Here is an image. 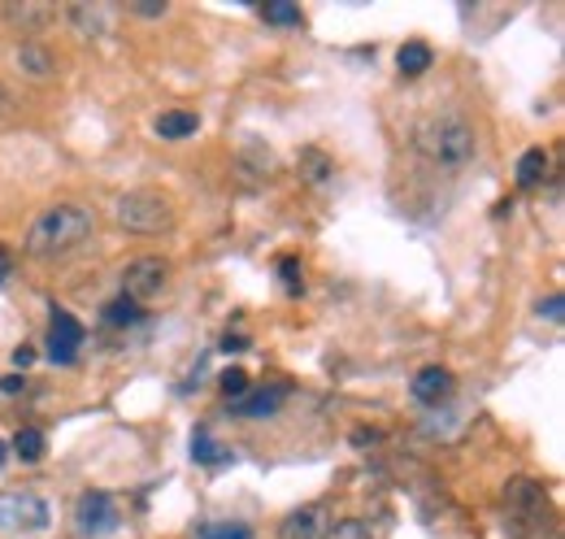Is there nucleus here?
Returning a JSON list of instances; mask_svg holds the SVG:
<instances>
[{
  "instance_id": "nucleus-19",
  "label": "nucleus",
  "mask_w": 565,
  "mask_h": 539,
  "mask_svg": "<svg viewBox=\"0 0 565 539\" xmlns=\"http://www.w3.org/2000/svg\"><path fill=\"white\" fill-rule=\"evenodd\" d=\"M13 453H18L22 462H40V457H44V435L31 431V426L18 431V435H13Z\"/></svg>"
},
{
  "instance_id": "nucleus-14",
  "label": "nucleus",
  "mask_w": 565,
  "mask_h": 539,
  "mask_svg": "<svg viewBox=\"0 0 565 539\" xmlns=\"http://www.w3.org/2000/svg\"><path fill=\"white\" fill-rule=\"evenodd\" d=\"M201 131V118L192 114V109H166L161 118H157V135L161 139H188V135Z\"/></svg>"
},
{
  "instance_id": "nucleus-31",
  "label": "nucleus",
  "mask_w": 565,
  "mask_h": 539,
  "mask_svg": "<svg viewBox=\"0 0 565 539\" xmlns=\"http://www.w3.org/2000/svg\"><path fill=\"white\" fill-rule=\"evenodd\" d=\"M4 274H9V257H4V253H0V278H4Z\"/></svg>"
},
{
  "instance_id": "nucleus-27",
  "label": "nucleus",
  "mask_w": 565,
  "mask_h": 539,
  "mask_svg": "<svg viewBox=\"0 0 565 539\" xmlns=\"http://www.w3.org/2000/svg\"><path fill=\"white\" fill-rule=\"evenodd\" d=\"M279 274L287 278V292H300V270H296V262H279Z\"/></svg>"
},
{
  "instance_id": "nucleus-25",
  "label": "nucleus",
  "mask_w": 565,
  "mask_h": 539,
  "mask_svg": "<svg viewBox=\"0 0 565 539\" xmlns=\"http://www.w3.org/2000/svg\"><path fill=\"white\" fill-rule=\"evenodd\" d=\"M562 314H565V296H562V292H553L548 300H540V318H548V323H562Z\"/></svg>"
},
{
  "instance_id": "nucleus-22",
  "label": "nucleus",
  "mask_w": 565,
  "mask_h": 539,
  "mask_svg": "<svg viewBox=\"0 0 565 539\" xmlns=\"http://www.w3.org/2000/svg\"><path fill=\"white\" fill-rule=\"evenodd\" d=\"M322 539H374V536H370V527H365L361 518H340V522L327 527V536Z\"/></svg>"
},
{
  "instance_id": "nucleus-17",
  "label": "nucleus",
  "mask_w": 565,
  "mask_h": 539,
  "mask_svg": "<svg viewBox=\"0 0 565 539\" xmlns=\"http://www.w3.org/2000/svg\"><path fill=\"white\" fill-rule=\"evenodd\" d=\"M430 62H435V57H430V49H426V44H405V49L396 53V66H401V74H405V78H418V74H426V70H430Z\"/></svg>"
},
{
  "instance_id": "nucleus-21",
  "label": "nucleus",
  "mask_w": 565,
  "mask_h": 539,
  "mask_svg": "<svg viewBox=\"0 0 565 539\" xmlns=\"http://www.w3.org/2000/svg\"><path fill=\"white\" fill-rule=\"evenodd\" d=\"M262 18H266V22H275V27H300V4L275 0V4H266V9H262Z\"/></svg>"
},
{
  "instance_id": "nucleus-9",
  "label": "nucleus",
  "mask_w": 565,
  "mask_h": 539,
  "mask_svg": "<svg viewBox=\"0 0 565 539\" xmlns=\"http://www.w3.org/2000/svg\"><path fill=\"white\" fill-rule=\"evenodd\" d=\"M13 66L22 70L26 78H35V83H49V78L57 74V57H53L40 40H22V44L13 49Z\"/></svg>"
},
{
  "instance_id": "nucleus-1",
  "label": "nucleus",
  "mask_w": 565,
  "mask_h": 539,
  "mask_svg": "<svg viewBox=\"0 0 565 539\" xmlns=\"http://www.w3.org/2000/svg\"><path fill=\"white\" fill-rule=\"evenodd\" d=\"M414 148L423 152L430 166H439V170H461V166L475 161L479 135H475V127L461 114L444 109V114H426L423 123L414 127Z\"/></svg>"
},
{
  "instance_id": "nucleus-18",
  "label": "nucleus",
  "mask_w": 565,
  "mask_h": 539,
  "mask_svg": "<svg viewBox=\"0 0 565 539\" xmlns=\"http://www.w3.org/2000/svg\"><path fill=\"white\" fill-rule=\"evenodd\" d=\"M192 457H196V462H201V466H217V462H226V457H231V453H226V448H222V444H217V440H213L210 431H205V426H201V431H196V435H192Z\"/></svg>"
},
{
  "instance_id": "nucleus-5",
  "label": "nucleus",
  "mask_w": 565,
  "mask_h": 539,
  "mask_svg": "<svg viewBox=\"0 0 565 539\" xmlns=\"http://www.w3.org/2000/svg\"><path fill=\"white\" fill-rule=\"evenodd\" d=\"M0 527L4 531H44L49 505L35 492H0Z\"/></svg>"
},
{
  "instance_id": "nucleus-10",
  "label": "nucleus",
  "mask_w": 565,
  "mask_h": 539,
  "mask_svg": "<svg viewBox=\"0 0 565 539\" xmlns=\"http://www.w3.org/2000/svg\"><path fill=\"white\" fill-rule=\"evenodd\" d=\"M78 344H83V327L74 323L66 309H57V314H53V331H49V357L62 361V366H71Z\"/></svg>"
},
{
  "instance_id": "nucleus-12",
  "label": "nucleus",
  "mask_w": 565,
  "mask_h": 539,
  "mask_svg": "<svg viewBox=\"0 0 565 539\" xmlns=\"http://www.w3.org/2000/svg\"><path fill=\"white\" fill-rule=\"evenodd\" d=\"M71 22L87 40L109 35V9H105V4H71Z\"/></svg>"
},
{
  "instance_id": "nucleus-6",
  "label": "nucleus",
  "mask_w": 565,
  "mask_h": 539,
  "mask_svg": "<svg viewBox=\"0 0 565 539\" xmlns=\"http://www.w3.org/2000/svg\"><path fill=\"white\" fill-rule=\"evenodd\" d=\"M166 287H170V266L161 257H136L131 266L122 270V296L136 300V305L157 300Z\"/></svg>"
},
{
  "instance_id": "nucleus-24",
  "label": "nucleus",
  "mask_w": 565,
  "mask_h": 539,
  "mask_svg": "<svg viewBox=\"0 0 565 539\" xmlns=\"http://www.w3.org/2000/svg\"><path fill=\"white\" fill-rule=\"evenodd\" d=\"M222 392H226V401L235 404L248 392V374H244V370H226V374H222Z\"/></svg>"
},
{
  "instance_id": "nucleus-7",
  "label": "nucleus",
  "mask_w": 565,
  "mask_h": 539,
  "mask_svg": "<svg viewBox=\"0 0 565 539\" xmlns=\"http://www.w3.org/2000/svg\"><path fill=\"white\" fill-rule=\"evenodd\" d=\"M452 392H457V379H452V370H444V366H423V370L414 374V401L418 404L439 409V404L452 401Z\"/></svg>"
},
{
  "instance_id": "nucleus-11",
  "label": "nucleus",
  "mask_w": 565,
  "mask_h": 539,
  "mask_svg": "<svg viewBox=\"0 0 565 539\" xmlns=\"http://www.w3.org/2000/svg\"><path fill=\"white\" fill-rule=\"evenodd\" d=\"M57 18L53 4H4V22L18 31H44Z\"/></svg>"
},
{
  "instance_id": "nucleus-26",
  "label": "nucleus",
  "mask_w": 565,
  "mask_h": 539,
  "mask_svg": "<svg viewBox=\"0 0 565 539\" xmlns=\"http://www.w3.org/2000/svg\"><path fill=\"white\" fill-rule=\"evenodd\" d=\"M127 9H131L136 18H161V13H166V4H161V0H131Z\"/></svg>"
},
{
  "instance_id": "nucleus-15",
  "label": "nucleus",
  "mask_w": 565,
  "mask_h": 539,
  "mask_svg": "<svg viewBox=\"0 0 565 539\" xmlns=\"http://www.w3.org/2000/svg\"><path fill=\"white\" fill-rule=\"evenodd\" d=\"M548 152L544 148H531V152H522L518 157V188H540L544 179H548Z\"/></svg>"
},
{
  "instance_id": "nucleus-2",
  "label": "nucleus",
  "mask_w": 565,
  "mask_h": 539,
  "mask_svg": "<svg viewBox=\"0 0 565 539\" xmlns=\"http://www.w3.org/2000/svg\"><path fill=\"white\" fill-rule=\"evenodd\" d=\"M92 231H96L92 209L71 204V201L49 204V209L31 222V231H26V253H31V257H57V253H71L74 244H83Z\"/></svg>"
},
{
  "instance_id": "nucleus-20",
  "label": "nucleus",
  "mask_w": 565,
  "mask_h": 539,
  "mask_svg": "<svg viewBox=\"0 0 565 539\" xmlns=\"http://www.w3.org/2000/svg\"><path fill=\"white\" fill-rule=\"evenodd\" d=\"M105 318H109V327H136V323H140V305L122 296V300L105 305Z\"/></svg>"
},
{
  "instance_id": "nucleus-30",
  "label": "nucleus",
  "mask_w": 565,
  "mask_h": 539,
  "mask_svg": "<svg viewBox=\"0 0 565 539\" xmlns=\"http://www.w3.org/2000/svg\"><path fill=\"white\" fill-rule=\"evenodd\" d=\"M9 109H13V96H9V92H4V87H0V118H4V114H9Z\"/></svg>"
},
{
  "instance_id": "nucleus-23",
  "label": "nucleus",
  "mask_w": 565,
  "mask_h": 539,
  "mask_svg": "<svg viewBox=\"0 0 565 539\" xmlns=\"http://www.w3.org/2000/svg\"><path fill=\"white\" fill-rule=\"evenodd\" d=\"M201 539H253V527H244V522H213L201 531Z\"/></svg>"
},
{
  "instance_id": "nucleus-16",
  "label": "nucleus",
  "mask_w": 565,
  "mask_h": 539,
  "mask_svg": "<svg viewBox=\"0 0 565 539\" xmlns=\"http://www.w3.org/2000/svg\"><path fill=\"white\" fill-rule=\"evenodd\" d=\"M300 179H305V183H313V188H327V183L335 179L331 157H327V152H318V148H309V152L300 157Z\"/></svg>"
},
{
  "instance_id": "nucleus-8",
  "label": "nucleus",
  "mask_w": 565,
  "mask_h": 539,
  "mask_svg": "<svg viewBox=\"0 0 565 539\" xmlns=\"http://www.w3.org/2000/svg\"><path fill=\"white\" fill-rule=\"evenodd\" d=\"M331 509L327 505H300L296 514H287V522L279 527V539H322L331 527Z\"/></svg>"
},
{
  "instance_id": "nucleus-13",
  "label": "nucleus",
  "mask_w": 565,
  "mask_h": 539,
  "mask_svg": "<svg viewBox=\"0 0 565 539\" xmlns=\"http://www.w3.org/2000/svg\"><path fill=\"white\" fill-rule=\"evenodd\" d=\"M282 397H287L282 388H270V392H266V388H262V392H253V388H248V392L231 404V409H235V413H244V418H266V413H275V409H279Z\"/></svg>"
},
{
  "instance_id": "nucleus-4",
  "label": "nucleus",
  "mask_w": 565,
  "mask_h": 539,
  "mask_svg": "<svg viewBox=\"0 0 565 539\" xmlns=\"http://www.w3.org/2000/svg\"><path fill=\"white\" fill-rule=\"evenodd\" d=\"M118 522H122V514H118V500L109 492L92 487V492L78 496V505H74L78 536H109V531H118Z\"/></svg>"
},
{
  "instance_id": "nucleus-28",
  "label": "nucleus",
  "mask_w": 565,
  "mask_h": 539,
  "mask_svg": "<svg viewBox=\"0 0 565 539\" xmlns=\"http://www.w3.org/2000/svg\"><path fill=\"white\" fill-rule=\"evenodd\" d=\"M22 388H26V383H22V379H13V374H9V379H4V383H0V392H4V397H18V392H22Z\"/></svg>"
},
{
  "instance_id": "nucleus-32",
  "label": "nucleus",
  "mask_w": 565,
  "mask_h": 539,
  "mask_svg": "<svg viewBox=\"0 0 565 539\" xmlns=\"http://www.w3.org/2000/svg\"><path fill=\"white\" fill-rule=\"evenodd\" d=\"M0 453H4V444H0Z\"/></svg>"
},
{
  "instance_id": "nucleus-3",
  "label": "nucleus",
  "mask_w": 565,
  "mask_h": 539,
  "mask_svg": "<svg viewBox=\"0 0 565 539\" xmlns=\"http://www.w3.org/2000/svg\"><path fill=\"white\" fill-rule=\"evenodd\" d=\"M114 218L122 231L131 235H166L174 226V204L166 201L161 192H122L114 201Z\"/></svg>"
},
{
  "instance_id": "nucleus-29",
  "label": "nucleus",
  "mask_w": 565,
  "mask_h": 539,
  "mask_svg": "<svg viewBox=\"0 0 565 539\" xmlns=\"http://www.w3.org/2000/svg\"><path fill=\"white\" fill-rule=\"evenodd\" d=\"M31 361H35V352H31V348H26V344H22V348H18V352H13V366H31Z\"/></svg>"
}]
</instances>
